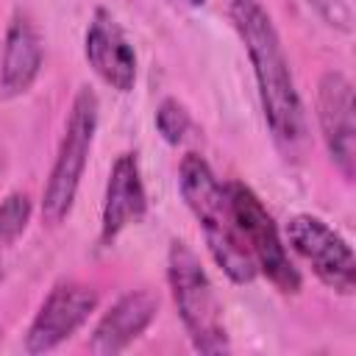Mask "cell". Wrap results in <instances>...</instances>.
Instances as JSON below:
<instances>
[{
	"label": "cell",
	"mask_w": 356,
	"mask_h": 356,
	"mask_svg": "<svg viewBox=\"0 0 356 356\" xmlns=\"http://www.w3.org/2000/svg\"><path fill=\"white\" fill-rule=\"evenodd\" d=\"M100 120V103L97 95L89 86H81L72 97L64 134L56 150V161L50 167L44 192H42V220L47 225H61L78 197V186L92 153V142L97 134Z\"/></svg>",
	"instance_id": "obj_4"
},
{
	"label": "cell",
	"mask_w": 356,
	"mask_h": 356,
	"mask_svg": "<svg viewBox=\"0 0 356 356\" xmlns=\"http://www.w3.org/2000/svg\"><path fill=\"white\" fill-rule=\"evenodd\" d=\"M167 284L192 348L200 353H225L231 342L222 323V306L217 300L214 284L209 281V273L186 242H170Z\"/></svg>",
	"instance_id": "obj_3"
},
{
	"label": "cell",
	"mask_w": 356,
	"mask_h": 356,
	"mask_svg": "<svg viewBox=\"0 0 356 356\" xmlns=\"http://www.w3.org/2000/svg\"><path fill=\"white\" fill-rule=\"evenodd\" d=\"M289 248L312 267L320 284L339 295H353L356 289V259L350 245L320 217L295 214L286 222Z\"/></svg>",
	"instance_id": "obj_6"
},
{
	"label": "cell",
	"mask_w": 356,
	"mask_h": 356,
	"mask_svg": "<svg viewBox=\"0 0 356 356\" xmlns=\"http://www.w3.org/2000/svg\"><path fill=\"white\" fill-rule=\"evenodd\" d=\"M31 214H33V206L25 192H11L0 203V256L25 234Z\"/></svg>",
	"instance_id": "obj_13"
},
{
	"label": "cell",
	"mask_w": 356,
	"mask_h": 356,
	"mask_svg": "<svg viewBox=\"0 0 356 356\" xmlns=\"http://www.w3.org/2000/svg\"><path fill=\"white\" fill-rule=\"evenodd\" d=\"M225 186H228V200H231L236 228L245 239V248H248L256 270L264 273V278L281 295H298L303 286V278H300L298 267L292 264L286 245H284L270 211L264 209L261 197L242 181H228Z\"/></svg>",
	"instance_id": "obj_5"
},
{
	"label": "cell",
	"mask_w": 356,
	"mask_h": 356,
	"mask_svg": "<svg viewBox=\"0 0 356 356\" xmlns=\"http://www.w3.org/2000/svg\"><path fill=\"white\" fill-rule=\"evenodd\" d=\"M178 189H181L186 209L197 220L217 267L234 284H250L259 275V270H256V264L245 248V239L236 228L231 200H228V186L214 175L211 164L203 156L186 153L181 159Z\"/></svg>",
	"instance_id": "obj_2"
},
{
	"label": "cell",
	"mask_w": 356,
	"mask_h": 356,
	"mask_svg": "<svg viewBox=\"0 0 356 356\" xmlns=\"http://www.w3.org/2000/svg\"><path fill=\"white\" fill-rule=\"evenodd\" d=\"M189 125L192 122H189L186 108L175 97H164L161 106H159V111H156V128H159L161 139L170 142V145H178V142H184Z\"/></svg>",
	"instance_id": "obj_14"
},
{
	"label": "cell",
	"mask_w": 356,
	"mask_h": 356,
	"mask_svg": "<svg viewBox=\"0 0 356 356\" xmlns=\"http://www.w3.org/2000/svg\"><path fill=\"white\" fill-rule=\"evenodd\" d=\"M181 3H186V6H192V8H200L206 0H181Z\"/></svg>",
	"instance_id": "obj_15"
},
{
	"label": "cell",
	"mask_w": 356,
	"mask_h": 356,
	"mask_svg": "<svg viewBox=\"0 0 356 356\" xmlns=\"http://www.w3.org/2000/svg\"><path fill=\"white\" fill-rule=\"evenodd\" d=\"M317 122L325 150L345 181L356 170V120H353V83L345 72L328 70L317 83Z\"/></svg>",
	"instance_id": "obj_8"
},
{
	"label": "cell",
	"mask_w": 356,
	"mask_h": 356,
	"mask_svg": "<svg viewBox=\"0 0 356 356\" xmlns=\"http://www.w3.org/2000/svg\"><path fill=\"white\" fill-rule=\"evenodd\" d=\"M95 309H97V292L92 286L78 284V281L56 284L28 325L25 350L47 353V350L58 348L89 320V314Z\"/></svg>",
	"instance_id": "obj_7"
},
{
	"label": "cell",
	"mask_w": 356,
	"mask_h": 356,
	"mask_svg": "<svg viewBox=\"0 0 356 356\" xmlns=\"http://www.w3.org/2000/svg\"><path fill=\"white\" fill-rule=\"evenodd\" d=\"M147 211V195L139 172L136 153H120L111 164L103 214H100V242L111 245L128 225H136Z\"/></svg>",
	"instance_id": "obj_11"
},
{
	"label": "cell",
	"mask_w": 356,
	"mask_h": 356,
	"mask_svg": "<svg viewBox=\"0 0 356 356\" xmlns=\"http://www.w3.org/2000/svg\"><path fill=\"white\" fill-rule=\"evenodd\" d=\"M83 56H86V64L92 67V72L106 86H111L120 95L134 89L136 53L111 11L95 8L89 25H86V33H83Z\"/></svg>",
	"instance_id": "obj_9"
},
{
	"label": "cell",
	"mask_w": 356,
	"mask_h": 356,
	"mask_svg": "<svg viewBox=\"0 0 356 356\" xmlns=\"http://www.w3.org/2000/svg\"><path fill=\"white\" fill-rule=\"evenodd\" d=\"M159 314V295L150 289H134L125 292L111 303L108 312L97 320L92 337H89V350L108 356V353H122L134 339H139L147 325Z\"/></svg>",
	"instance_id": "obj_12"
},
{
	"label": "cell",
	"mask_w": 356,
	"mask_h": 356,
	"mask_svg": "<svg viewBox=\"0 0 356 356\" xmlns=\"http://www.w3.org/2000/svg\"><path fill=\"white\" fill-rule=\"evenodd\" d=\"M228 17L250 58L273 142L286 159H298L306 147V114L275 22L259 0H231Z\"/></svg>",
	"instance_id": "obj_1"
},
{
	"label": "cell",
	"mask_w": 356,
	"mask_h": 356,
	"mask_svg": "<svg viewBox=\"0 0 356 356\" xmlns=\"http://www.w3.org/2000/svg\"><path fill=\"white\" fill-rule=\"evenodd\" d=\"M44 64V39L28 11H14L3 36L0 58V95L6 100L25 95L39 78Z\"/></svg>",
	"instance_id": "obj_10"
}]
</instances>
